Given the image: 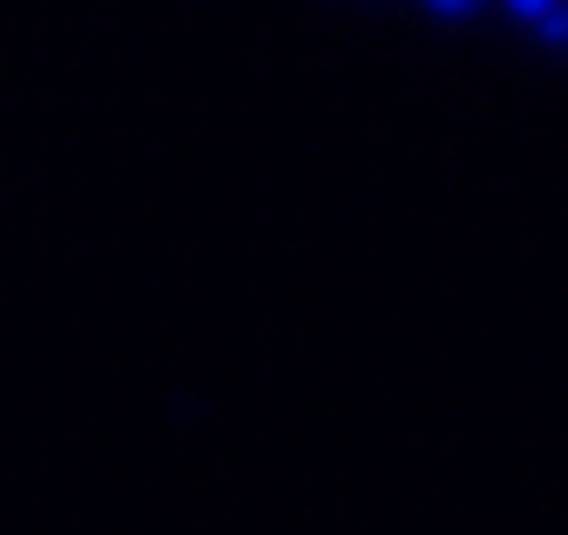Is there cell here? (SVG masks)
Instances as JSON below:
<instances>
[{
  "instance_id": "obj_2",
  "label": "cell",
  "mask_w": 568,
  "mask_h": 535,
  "mask_svg": "<svg viewBox=\"0 0 568 535\" xmlns=\"http://www.w3.org/2000/svg\"><path fill=\"white\" fill-rule=\"evenodd\" d=\"M419 8H426V14H440V21H467L480 0H419Z\"/></svg>"
},
{
  "instance_id": "obj_3",
  "label": "cell",
  "mask_w": 568,
  "mask_h": 535,
  "mask_svg": "<svg viewBox=\"0 0 568 535\" xmlns=\"http://www.w3.org/2000/svg\"><path fill=\"white\" fill-rule=\"evenodd\" d=\"M501 8H508L515 21H528V28H535V21H541L548 8H561V0H501Z\"/></svg>"
},
{
  "instance_id": "obj_1",
  "label": "cell",
  "mask_w": 568,
  "mask_h": 535,
  "mask_svg": "<svg viewBox=\"0 0 568 535\" xmlns=\"http://www.w3.org/2000/svg\"><path fill=\"white\" fill-rule=\"evenodd\" d=\"M535 34H541V48H568V0H561V8H548V14L535 21Z\"/></svg>"
}]
</instances>
